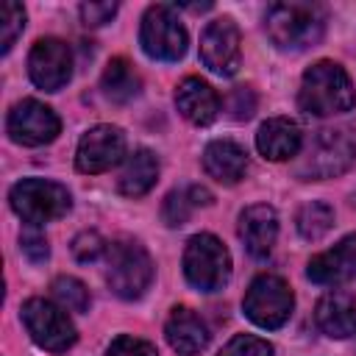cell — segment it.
Listing matches in <instances>:
<instances>
[{
	"label": "cell",
	"instance_id": "obj_22",
	"mask_svg": "<svg viewBox=\"0 0 356 356\" xmlns=\"http://www.w3.org/2000/svg\"><path fill=\"white\" fill-rule=\"evenodd\" d=\"M100 83H103L106 97L114 100V103H128V100H134V97L139 95V89H142V81H139L136 70H134L131 61L122 58V56H117V58L108 61V67L103 70V81H100Z\"/></svg>",
	"mask_w": 356,
	"mask_h": 356
},
{
	"label": "cell",
	"instance_id": "obj_28",
	"mask_svg": "<svg viewBox=\"0 0 356 356\" xmlns=\"http://www.w3.org/2000/svg\"><path fill=\"white\" fill-rule=\"evenodd\" d=\"M103 253H106V239H103L97 231H81V234L72 239V256H75L81 264H92V261H97Z\"/></svg>",
	"mask_w": 356,
	"mask_h": 356
},
{
	"label": "cell",
	"instance_id": "obj_26",
	"mask_svg": "<svg viewBox=\"0 0 356 356\" xmlns=\"http://www.w3.org/2000/svg\"><path fill=\"white\" fill-rule=\"evenodd\" d=\"M192 209H195V203H192V197H189V189H172V192L164 197L161 217H164L167 225L175 228V225H184V222L189 220Z\"/></svg>",
	"mask_w": 356,
	"mask_h": 356
},
{
	"label": "cell",
	"instance_id": "obj_1",
	"mask_svg": "<svg viewBox=\"0 0 356 356\" xmlns=\"http://www.w3.org/2000/svg\"><path fill=\"white\" fill-rule=\"evenodd\" d=\"M298 103L306 114H314V117L345 114L356 103V89L339 64L317 61L303 72Z\"/></svg>",
	"mask_w": 356,
	"mask_h": 356
},
{
	"label": "cell",
	"instance_id": "obj_21",
	"mask_svg": "<svg viewBox=\"0 0 356 356\" xmlns=\"http://www.w3.org/2000/svg\"><path fill=\"white\" fill-rule=\"evenodd\" d=\"M156 178H159L156 156L147 147H139V150H134L128 156V161H125V167H122V172L117 178V186H120V192L125 197H142V195H147L153 189Z\"/></svg>",
	"mask_w": 356,
	"mask_h": 356
},
{
	"label": "cell",
	"instance_id": "obj_6",
	"mask_svg": "<svg viewBox=\"0 0 356 356\" xmlns=\"http://www.w3.org/2000/svg\"><path fill=\"white\" fill-rule=\"evenodd\" d=\"M356 161V139H350L345 131H317L314 139L306 145L303 159L298 161L300 178H337L348 172Z\"/></svg>",
	"mask_w": 356,
	"mask_h": 356
},
{
	"label": "cell",
	"instance_id": "obj_2",
	"mask_svg": "<svg viewBox=\"0 0 356 356\" xmlns=\"http://www.w3.org/2000/svg\"><path fill=\"white\" fill-rule=\"evenodd\" d=\"M267 36L281 50H306L325 31V11L317 3H273L264 14Z\"/></svg>",
	"mask_w": 356,
	"mask_h": 356
},
{
	"label": "cell",
	"instance_id": "obj_23",
	"mask_svg": "<svg viewBox=\"0 0 356 356\" xmlns=\"http://www.w3.org/2000/svg\"><path fill=\"white\" fill-rule=\"evenodd\" d=\"M295 222H298V234L303 239L317 242V239H323L331 231V225H334V209L328 203H323V200H312V203L300 206Z\"/></svg>",
	"mask_w": 356,
	"mask_h": 356
},
{
	"label": "cell",
	"instance_id": "obj_33",
	"mask_svg": "<svg viewBox=\"0 0 356 356\" xmlns=\"http://www.w3.org/2000/svg\"><path fill=\"white\" fill-rule=\"evenodd\" d=\"M186 189H189V197H192L195 206H209V203H211V192H209L206 186L192 184V186H186Z\"/></svg>",
	"mask_w": 356,
	"mask_h": 356
},
{
	"label": "cell",
	"instance_id": "obj_19",
	"mask_svg": "<svg viewBox=\"0 0 356 356\" xmlns=\"http://www.w3.org/2000/svg\"><path fill=\"white\" fill-rule=\"evenodd\" d=\"M300 145H303V134L298 122H292L289 117H270L267 122H261L256 134V147L270 161L295 159L300 153Z\"/></svg>",
	"mask_w": 356,
	"mask_h": 356
},
{
	"label": "cell",
	"instance_id": "obj_16",
	"mask_svg": "<svg viewBox=\"0 0 356 356\" xmlns=\"http://www.w3.org/2000/svg\"><path fill=\"white\" fill-rule=\"evenodd\" d=\"M317 328L334 339H345L356 334V295L345 289H331L317 300L314 309Z\"/></svg>",
	"mask_w": 356,
	"mask_h": 356
},
{
	"label": "cell",
	"instance_id": "obj_32",
	"mask_svg": "<svg viewBox=\"0 0 356 356\" xmlns=\"http://www.w3.org/2000/svg\"><path fill=\"white\" fill-rule=\"evenodd\" d=\"M114 14H117V3H83L81 6V19L89 28H97V25L111 22Z\"/></svg>",
	"mask_w": 356,
	"mask_h": 356
},
{
	"label": "cell",
	"instance_id": "obj_7",
	"mask_svg": "<svg viewBox=\"0 0 356 356\" xmlns=\"http://www.w3.org/2000/svg\"><path fill=\"white\" fill-rule=\"evenodd\" d=\"M19 317H22L25 331L31 334V339L50 353H64L78 339V331H75L72 320L67 317L64 306H56L53 300L31 298L22 303Z\"/></svg>",
	"mask_w": 356,
	"mask_h": 356
},
{
	"label": "cell",
	"instance_id": "obj_31",
	"mask_svg": "<svg viewBox=\"0 0 356 356\" xmlns=\"http://www.w3.org/2000/svg\"><path fill=\"white\" fill-rule=\"evenodd\" d=\"M19 250L31 259V261H44L47 256H50V248H47V239H44V234H39L36 231V225H31L28 231H22L19 234Z\"/></svg>",
	"mask_w": 356,
	"mask_h": 356
},
{
	"label": "cell",
	"instance_id": "obj_5",
	"mask_svg": "<svg viewBox=\"0 0 356 356\" xmlns=\"http://www.w3.org/2000/svg\"><path fill=\"white\" fill-rule=\"evenodd\" d=\"M106 278L117 298L136 300L147 292V286L153 281V259L139 242L120 239L108 250V275Z\"/></svg>",
	"mask_w": 356,
	"mask_h": 356
},
{
	"label": "cell",
	"instance_id": "obj_12",
	"mask_svg": "<svg viewBox=\"0 0 356 356\" xmlns=\"http://www.w3.org/2000/svg\"><path fill=\"white\" fill-rule=\"evenodd\" d=\"M200 58L217 75H234L242 61L239 28L231 17H217L206 25L200 36Z\"/></svg>",
	"mask_w": 356,
	"mask_h": 356
},
{
	"label": "cell",
	"instance_id": "obj_13",
	"mask_svg": "<svg viewBox=\"0 0 356 356\" xmlns=\"http://www.w3.org/2000/svg\"><path fill=\"white\" fill-rule=\"evenodd\" d=\"M125 153V134L117 125H95L89 128L75 153V167L86 175H97L111 170Z\"/></svg>",
	"mask_w": 356,
	"mask_h": 356
},
{
	"label": "cell",
	"instance_id": "obj_30",
	"mask_svg": "<svg viewBox=\"0 0 356 356\" xmlns=\"http://www.w3.org/2000/svg\"><path fill=\"white\" fill-rule=\"evenodd\" d=\"M228 111L234 120H250L256 111V95L250 86H236L228 95Z\"/></svg>",
	"mask_w": 356,
	"mask_h": 356
},
{
	"label": "cell",
	"instance_id": "obj_20",
	"mask_svg": "<svg viewBox=\"0 0 356 356\" xmlns=\"http://www.w3.org/2000/svg\"><path fill=\"white\" fill-rule=\"evenodd\" d=\"M203 170L220 184H236L248 172V153L234 139H214L203 150Z\"/></svg>",
	"mask_w": 356,
	"mask_h": 356
},
{
	"label": "cell",
	"instance_id": "obj_15",
	"mask_svg": "<svg viewBox=\"0 0 356 356\" xmlns=\"http://www.w3.org/2000/svg\"><path fill=\"white\" fill-rule=\"evenodd\" d=\"M278 236V214L267 203H253L239 214V239L253 259H267Z\"/></svg>",
	"mask_w": 356,
	"mask_h": 356
},
{
	"label": "cell",
	"instance_id": "obj_3",
	"mask_svg": "<svg viewBox=\"0 0 356 356\" xmlns=\"http://www.w3.org/2000/svg\"><path fill=\"white\" fill-rule=\"evenodd\" d=\"M8 203L14 209V214L19 220H25L28 225H42L50 220H58L70 211L72 197L67 192V186L47 181V178H22L19 184L11 186L8 192Z\"/></svg>",
	"mask_w": 356,
	"mask_h": 356
},
{
	"label": "cell",
	"instance_id": "obj_4",
	"mask_svg": "<svg viewBox=\"0 0 356 356\" xmlns=\"http://www.w3.org/2000/svg\"><path fill=\"white\" fill-rule=\"evenodd\" d=\"M184 275L200 292H217L231 278V253L214 234H195L184 250Z\"/></svg>",
	"mask_w": 356,
	"mask_h": 356
},
{
	"label": "cell",
	"instance_id": "obj_24",
	"mask_svg": "<svg viewBox=\"0 0 356 356\" xmlns=\"http://www.w3.org/2000/svg\"><path fill=\"white\" fill-rule=\"evenodd\" d=\"M53 295H56V300H58L64 309H70V312H89V303H92L89 289H86L83 281H78V278H72V275H58V278L53 281Z\"/></svg>",
	"mask_w": 356,
	"mask_h": 356
},
{
	"label": "cell",
	"instance_id": "obj_9",
	"mask_svg": "<svg viewBox=\"0 0 356 356\" xmlns=\"http://www.w3.org/2000/svg\"><path fill=\"white\" fill-rule=\"evenodd\" d=\"M292 306H295V295L289 284L273 273L256 275L242 300L248 320H253L259 328H281L289 320Z\"/></svg>",
	"mask_w": 356,
	"mask_h": 356
},
{
	"label": "cell",
	"instance_id": "obj_25",
	"mask_svg": "<svg viewBox=\"0 0 356 356\" xmlns=\"http://www.w3.org/2000/svg\"><path fill=\"white\" fill-rule=\"evenodd\" d=\"M22 28H25V8L19 3H3L0 6V50L3 53L14 47Z\"/></svg>",
	"mask_w": 356,
	"mask_h": 356
},
{
	"label": "cell",
	"instance_id": "obj_18",
	"mask_svg": "<svg viewBox=\"0 0 356 356\" xmlns=\"http://www.w3.org/2000/svg\"><path fill=\"white\" fill-rule=\"evenodd\" d=\"M175 106L192 125H209L220 114V97L217 92L197 75H189L175 89Z\"/></svg>",
	"mask_w": 356,
	"mask_h": 356
},
{
	"label": "cell",
	"instance_id": "obj_14",
	"mask_svg": "<svg viewBox=\"0 0 356 356\" xmlns=\"http://www.w3.org/2000/svg\"><path fill=\"white\" fill-rule=\"evenodd\" d=\"M306 275L323 286H337L356 278V234L339 239L331 250L312 256Z\"/></svg>",
	"mask_w": 356,
	"mask_h": 356
},
{
	"label": "cell",
	"instance_id": "obj_29",
	"mask_svg": "<svg viewBox=\"0 0 356 356\" xmlns=\"http://www.w3.org/2000/svg\"><path fill=\"white\" fill-rule=\"evenodd\" d=\"M106 356H159V350H156L150 342L139 339V337L120 334V337H117V339L108 345Z\"/></svg>",
	"mask_w": 356,
	"mask_h": 356
},
{
	"label": "cell",
	"instance_id": "obj_17",
	"mask_svg": "<svg viewBox=\"0 0 356 356\" xmlns=\"http://www.w3.org/2000/svg\"><path fill=\"white\" fill-rule=\"evenodd\" d=\"M164 337H167L170 348L178 350L181 356H195L209 345L211 334H209V328L197 312H192L189 306H175L167 317Z\"/></svg>",
	"mask_w": 356,
	"mask_h": 356
},
{
	"label": "cell",
	"instance_id": "obj_11",
	"mask_svg": "<svg viewBox=\"0 0 356 356\" xmlns=\"http://www.w3.org/2000/svg\"><path fill=\"white\" fill-rule=\"evenodd\" d=\"M8 136L17 142V145H25V147H39V145H47L58 136L61 131V120L56 117V111L33 97L28 100H19L11 111H8Z\"/></svg>",
	"mask_w": 356,
	"mask_h": 356
},
{
	"label": "cell",
	"instance_id": "obj_8",
	"mask_svg": "<svg viewBox=\"0 0 356 356\" xmlns=\"http://www.w3.org/2000/svg\"><path fill=\"white\" fill-rule=\"evenodd\" d=\"M139 44L142 50L156 61H178L186 53L189 36L181 25L172 6L156 3L145 11L142 28H139Z\"/></svg>",
	"mask_w": 356,
	"mask_h": 356
},
{
	"label": "cell",
	"instance_id": "obj_27",
	"mask_svg": "<svg viewBox=\"0 0 356 356\" xmlns=\"http://www.w3.org/2000/svg\"><path fill=\"white\" fill-rule=\"evenodd\" d=\"M217 356H273V345L253 334H236Z\"/></svg>",
	"mask_w": 356,
	"mask_h": 356
},
{
	"label": "cell",
	"instance_id": "obj_10",
	"mask_svg": "<svg viewBox=\"0 0 356 356\" xmlns=\"http://www.w3.org/2000/svg\"><path fill=\"white\" fill-rule=\"evenodd\" d=\"M28 75L44 92H58L72 78V50L64 39H36L28 56Z\"/></svg>",
	"mask_w": 356,
	"mask_h": 356
}]
</instances>
